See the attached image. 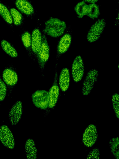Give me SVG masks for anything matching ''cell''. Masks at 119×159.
Segmentation results:
<instances>
[{
    "instance_id": "7c38bea8",
    "label": "cell",
    "mask_w": 119,
    "mask_h": 159,
    "mask_svg": "<svg viewBox=\"0 0 119 159\" xmlns=\"http://www.w3.org/2000/svg\"><path fill=\"white\" fill-rule=\"evenodd\" d=\"M70 83V74L67 68H64L61 71L59 80V84L61 90L65 92L68 89Z\"/></svg>"
},
{
    "instance_id": "5bb4252c",
    "label": "cell",
    "mask_w": 119,
    "mask_h": 159,
    "mask_svg": "<svg viewBox=\"0 0 119 159\" xmlns=\"http://www.w3.org/2000/svg\"><path fill=\"white\" fill-rule=\"evenodd\" d=\"M2 77L3 80L7 85L13 86L17 83L18 77L16 73L10 69H6L3 71Z\"/></svg>"
},
{
    "instance_id": "ac0fdd59",
    "label": "cell",
    "mask_w": 119,
    "mask_h": 159,
    "mask_svg": "<svg viewBox=\"0 0 119 159\" xmlns=\"http://www.w3.org/2000/svg\"><path fill=\"white\" fill-rule=\"evenodd\" d=\"M0 15L7 23L11 24L12 23L13 20L11 13L7 7L0 2Z\"/></svg>"
},
{
    "instance_id": "603a6c76",
    "label": "cell",
    "mask_w": 119,
    "mask_h": 159,
    "mask_svg": "<svg viewBox=\"0 0 119 159\" xmlns=\"http://www.w3.org/2000/svg\"><path fill=\"white\" fill-rule=\"evenodd\" d=\"M112 103L113 109L116 117L119 118V96L117 93L114 94L112 98Z\"/></svg>"
},
{
    "instance_id": "d4e9b609",
    "label": "cell",
    "mask_w": 119,
    "mask_h": 159,
    "mask_svg": "<svg viewBox=\"0 0 119 159\" xmlns=\"http://www.w3.org/2000/svg\"><path fill=\"white\" fill-rule=\"evenodd\" d=\"M7 93V88L4 83L0 78V101L4 99Z\"/></svg>"
},
{
    "instance_id": "30bf717a",
    "label": "cell",
    "mask_w": 119,
    "mask_h": 159,
    "mask_svg": "<svg viewBox=\"0 0 119 159\" xmlns=\"http://www.w3.org/2000/svg\"><path fill=\"white\" fill-rule=\"evenodd\" d=\"M49 93V104L50 108L53 107L55 105L59 96V89L57 83V74L55 73L53 84L51 88Z\"/></svg>"
},
{
    "instance_id": "8992f818",
    "label": "cell",
    "mask_w": 119,
    "mask_h": 159,
    "mask_svg": "<svg viewBox=\"0 0 119 159\" xmlns=\"http://www.w3.org/2000/svg\"><path fill=\"white\" fill-rule=\"evenodd\" d=\"M84 72V67L83 59L80 55L75 58L72 67V74L74 81L78 82L83 77Z\"/></svg>"
},
{
    "instance_id": "8fae6325",
    "label": "cell",
    "mask_w": 119,
    "mask_h": 159,
    "mask_svg": "<svg viewBox=\"0 0 119 159\" xmlns=\"http://www.w3.org/2000/svg\"><path fill=\"white\" fill-rule=\"evenodd\" d=\"M42 41L41 34L38 29H35L32 33L31 46L34 53L37 55Z\"/></svg>"
},
{
    "instance_id": "ffe728a7",
    "label": "cell",
    "mask_w": 119,
    "mask_h": 159,
    "mask_svg": "<svg viewBox=\"0 0 119 159\" xmlns=\"http://www.w3.org/2000/svg\"><path fill=\"white\" fill-rule=\"evenodd\" d=\"M88 5L83 1L78 2L75 7V10L79 18H82L87 14Z\"/></svg>"
},
{
    "instance_id": "52a82bcc",
    "label": "cell",
    "mask_w": 119,
    "mask_h": 159,
    "mask_svg": "<svg viewBox=\"0 0 119 159\" xmlns=\"http://www.w3.org/2000/svg\"><path fill=\"white\" fill-rule=\"evenodd\" d=\"M98 138V134L95 126L91 124L89 125L84 131L82 137L84 144L86 146H93L97 141Z\"/></svg>"
},
{
    "instance_id": "7a4b0ae2",
    "label": "cell",
    "mask_w": 119,
    "mask_h": 159,
    "mask_svg": "<svg viewBox=\"0 0 119 159\" xmlns=\"http://www.w3.org/2000/svg\"><path fill=\"white\" fill-rule=\"evenodd\" d=\"M106 24L105 20L102 19L98 20L92 25L87 35V39L89 42H94L100 38Z\"/></svg>"
},
{
    "instance_id": "4316f807",
    "label": "cell",
    "mask_w": 119,
    "mask_h": 159,
    "mask_svg": "<svg viewBox=\"0 0 119 159\" xmlns=\"http://www.w3.org/2000/svg\"><path fill=\"white\" fill-rule=\"evenodd\" d=\"M83 1L91 3H94L97 1L98 0H83Z\"/></svg>"
},
{
    "instance_id": "7402d4cb",
    "label": "cell",
    "mask_w": 119,
    "mask_h": 159,
    "mask_svg": "<svg viewBox=\"0 0 119 159\" xmlns=\"http://www.w3.org/2000/svg\"><path fill=\"white\" fill-rule=\"evenodd\" d=\"M11 14L15 25H20L22 20V16L21 14L17 10L14 8L11 10Z\"/></svg>"
},
{
    "instance_id": "2e32d148",
    "label": "cell",
    "mask_w": 119,
    "mask_h": 159,
    "mask_svg": "<svg viewBox=\"0 0 119 159\" xmlns=\"http://www.w3.org/2000/svg\"><path fill=\"white\" fill-rule=\"evenodd\" d=\"M15 5L19 10L26 15H31L34 12L33 6L26 0H17Z\"/></svg>"
},
{
    "instance_id": "cb8c5ba5",
    "label": "cell",
    "mask_w": 119,
    "mask_h": 159,
    "mask_svg": "<svg viewBox=\"0 0 119 159\" xmlns=\"http://www.w3.org/2000/svg\"><path fill=\"white\" fill-rule=\"evenodd\" d=\"M21 40L24 46L27 48L31 46V36L28 32L24 33L21 36Z\"/></svg>"
},
{
    "instance_id": "484cf974",
    "label": "cell",
    "mask_w": 119,
    "mask_h": 159,
    "mask_svg": "<svg viewBox=\"0 0 119 159\" xmlns=\"http://www.w3.org/2000/svg\"><path fill=\"white\" fill-rule=\"evenodd\" d=\"M100 152L97 148H95L91 151L88 155L87 159H99V158Z\"/></svg>"
},
{
    "instance_id": "d6986e66",
    "label": "cell",
    "mask_w": 119,
    "mask_h": 159,
    "mask_svg": "<svg viewBox=\"0 0 119 159\" xmlns=\"http://www.w3.org/2000/svg\"><path fill=\"white\" fill-rule=\"evenodd\" d=\"M99 14L98 6L95 3H91L88 5L86 15L92 19L97 18Z\"/></svg>"
},
{
    "instance_id": "44dd1931",
    "label": "cell",
    "mask_w": 119,
    "mask_h": 159,
    "mask_svg": "<svg viewBox=\"0 0 119 159\" xmlns=\"http://www.w3.org/2000/svg\"><path fill=\"white\" fill-rule=\"evenodd\" d=\"M109 145L111 152L117 159L119 157V143L118 137L112 138L109 142Z\"/></svg>"
},
{
    "instance_id": "277c9868",
    "label": "cell",
    "mask_w": 119,
    "mask_h": 159,
    "mask_svg": "<svg viewBox=\"0 0 119 159\" xmlns=\"http://www.w3.org/2000/svg\"><path fill=\"white\" fill-rule=\"evenodd\" d=\"M98 75V72L95 69L91 70L87 73L82 88V93L84 95H87L90 93L97 80Z\"/></svg>"
},
{
    "instance_id": "4fadbf2b",
    "label": "cell",
    "mask_w": 119,
    "mask_h": 159,
    "mask_svg": "<svg viewBox=\"0 0 119 159\" xmlns=\"http://www.w3.org/2000/svg\"><path fill=\"white\" fill-rule=\"evenodd\" d=\"M71 41V36L69 34H66L63 35L60 39L58 45V53L61 55L65 53L69 48Z\"/></svg>"
},
{
    "instance_id": "9c48e42d",
    "label": "cell",
    "mask_w": 119,
    "mask_h": 159,
    "mask_svg": "<svg viewBox=\"0 0 119 159\" xmlns=\"http://www.w3.org/2000/svg\"><path fill=\"white\" fill-rule=\"evenodd\" d=\"M22 112L21 102L18 101L15 102L11 108L9 114L10 123L13 125L16 124L20 120Z\"/></svg>"
},
{
    "instance_id": "e0dca14e",
    "label": "cell",
    "mask_w": 119,
    "mask_h": 159,
    "mask_svg": "<svg viewBox=\"0 0 119 159\" xmlns=\"http://www.w3.org/2000/svg\"><path fill=\"white\" fill-rule=\"evenodd\" d=\"M1 45L4 51L11 57H16L18 56V53L15 49L7 41L2 40Z\"/></svg>"
},
{
    "instance_id": "3957f363",
    "label": "cell",
    "mask_w": 119,
    "mask_h": 159,
    "mask_svg": "<svg viewBox=\"0 0 119 159\" xmlns=\"http://www.w3.org/2000/svg\"><path fill=\"white\" fill-rule=\"evenodd\" d=\"M50 54V48L45 35L42 36L41 46L37 55L39 67L42 71L44 69Z\"/></svg>"
},
{
    "instance_id": "6da1fadb",
    "label": "cell",
    "mask_w": 119,
    "mask_h": 159,
    "mask_svg": "<svg viewBox=\"0 0 119 159\" xmlns=\"http://www.w3.org/2000/svg\"><path fill=\"white\" fill-rule=\"evenodd\" d=\"M66 28L65 23L58 18L51 17L45 23L44 32L53 37H58L62 35Z\"/></svg>"
},
{
    "instance_id": "9a60e30c",
    "label": "cell",
    "mask_w": 119,
    "mask_h": 159,
    "mask_svg": "<svg viewBox=\"0 0 119 159\" xmlns=\"http://www.w3.org/2000/svg\"><path fill=\"white\" fill-rule=\"evenodd\" d=\"M25 151L28 159H35L37 157V151L34 141L31 139L27 140L25 145Z\"/></svg>"
},
{
    "instance_id": "ba28073f",
    "label": "cell",
    "mask_w": 119,
    "mask_h": 159,
    "mask_svg": "<svg viewBox=\"0 0 119 159\" xmlns=\"http://www.w3.org/2000/svg\"><path fill=\"white\" fill-rule=\"evenodd\" d=\"M0 140L2 144L8 148H14L15 141L13 135L6 125H2L0 127Z\"/></svg>"
},
{
    "instance_id": "5b68a950",
    "label": "cell",
    "mask_w": 119,
    "mask_h": 159,
    "mask_svg": "<svg viewBox=\"0 0 119 159\" xmlns=\"http://www.w3.org/2000/svg\"><path fill=\"white\" fill-rule=\"evenodd\" d=\"M32 99L33 104L37 108L45 109L49 106V93L46 90L36 91L32 94Z\"/></svg>"
}]
</instances>
